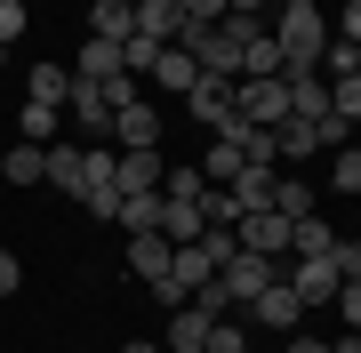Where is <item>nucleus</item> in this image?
<instances>
[{
  "mask_svg": "<svg viewBox=\"0 0 361 353\" xmlns=\"http://www.w3.org/2000/svg\"><path fill=\"white\" fill-rule=\"evenodd\" d=\"M73 201H80V217H121V185L113 177H80Z\"/></svg>",
  "mask_w": 361,
  "mask_h": 353,
  "instance_id": "obj_24",
  "label": "nucleus"
},
{
  "mask_svg": "<svg viewBox=\"0 0 361 353\" xmlns=\"http://www.w3.org/2000/svg\"><path fill=\"white\" fill-rule=\"evenodd\" d=\"M241 169H249V153H241V144H233V137H217V144H209V153H201V177H209V185H233Z\"/></svg>",
  "mask_w": 361,
  "mask_h": 353,
  "instance_id": "obj_23",
  "label": "nucleus"
},
{
  "mask_svg": "<svg viewBox=\"0 0 361 353\" xmlns=\"http://www.w3.org/2000/svg\"><path fill=\"white\" fill-rule=\"evenodd\" d=\"M273 281H281V273H273V257H257V249H233V257L217 265V289H225L233 305H257Z\"/></svg>",
  "mask_w": 361,
  "mask_h": 353,
  "instance_id": "obj_2",
  "label": "nucleus"
},
{
  "mask_svg": "<svg viewBox=\"0 0 361 353\" xmlns=\"http://www.w3.org/2000/svg\"><path fill=\"white\" fill-rule=\"evenodd\" d=\"M80 153H89V144H65V137H56V144H49V185L80 193Z\"/></svg>",
  "mask_w": 361,
  "mask_h": 353,
  "instance_id": "obj_26",
  "label": "nucleus"
},
{
  "mask_svg": "<svg viewBox=\"0 0 361 353\" xmlns=\"http://www.w3.org/2000/svg\"><path fill=\"white\" fill-rule=\"evenodd\" d=\"M185 105H193V120H209V129H217V120L233 113V80H225V73H201L193 89H185Z\"/></svg>",
  "mask_w": 361,
  "mask_h": 353,
  "instance_id": "obj_12",
  "label": "nucleus"
},
{
  "mask_svg": "<svg viewBox=\"0 0 361 353\" xmlns=\"http://www.w3.org/2000/svg\"><path fill=\"white\" fill-rule=\"evenodd\" d=\"M329 249H337V241H329ZM281 281H289V289H297L305 305H329L345 273H337V257H297V273H281Z\"/></svg>",
  "mask_w": 361,
  "mask_h": 353,
  "instance_id": "obj_7",
  "label": "nucleus"
},
{
  "mask_svg": "<svg viewBox=\"0 0 361 353\" xmlns=\"http://www.w3.org/2000/svg\"><path fill=\"white\" fill-rule=\"evenodd\" d=\"M0 185H49V144H25V137H16L8 153H0Z\"/></svg>",
  "mask_w": 361,
  "mask_h": 353,
  "instance_id": "obj_11",
  "label": "nucleus"
},
{
  "mask_svg": "<svg viewBox=\"0 0 361 353\" xmlns=\"http://www.w3.org/2000/svg\"><path fill=\"white\" fill-rule=\"evenodd\" d=\"M25 8H32V0H25Z\"/></svg>",
  "mask_w": 361,
  "mask_h": 353,
  "instance_id": "obj_41",
  "label": "nucleus"
},
{
  "mask_svg": "<svg viewBox=\"0 0 361 353\" xmlns=\"http://www.w3.org/2000/svg\"><path fill=\"white\" fill-rule=\"evenodd\" d=\"M337 40H361V0H345V8H337Z\"/></svg>",
  "mask_w": 361,
  "mask_h": 353,
  "instance_id": "obj_37",
  "label": "nucleus"
},
{
  "mask_svg": "<svg viewBox=\"0 0 361 353\" xmlns=\"http://www.w3.org/2000/svg\"><path fill=\"white\" fill-rule=\"evenodd\" d=\"M161 177H169L161 144H129V153H121V169H113V185H121V201H129V193H161Z\"/></svg>",
  "mask_w": 361,
  "mask_h": 353,
  "instance_id": "obj_5",
  "label": "nucleus"
},
{
  "mask_svg": "<svg viewBox=\"0 0 361 353\" xmlns=\"http://www.w3.org/2000/svg\"><path fill=\"white\" fill-rule=\"evenodd\" d=\"M289 353H329V337H305V329H289Z\"/></svg>",
  "mask_w": 361,
  "mask_h": 353,
  "instance_id": "obj_38",
  "label": "nucleus"
},
{
  "mask_svg": "<svg viewBox=\"0 0 361 353\" xmlns=\"http://www.w3.org/2000/svg\"><path fill=\"white\" fill-rule=\"evenodd\" d=\"M329 241L337 233H329L322 217H297V257H329Z\"/></svg>",
  "mask_w": 361,
  "mask_h": 353,
  "instance_id": "obj_29",
  "label": "nucleus"
},
{
  "mask_svg": "<svg viewBox=\"0 0 361 353\" xmlns=\"http://www.w3.org/2000/svg\"><path fill=\"white\" fill-rule=\"evenodd\" d=\"M137 32H145V40H161V49H169V40L185 32V8H177V0H137Z\"/></svg>",
  "mask_w": 361,
  "mask_h": 353,
  "instance_id": "obj_15",
  "label": "nucleus"
},
{
  "mask_svg": "<svg viewBox=\"0 0 361 353\" xmlns=\"http://www.w3.org/2000/svg\"><path fill=\"white\" fill-rule=\"evenodd\" d=\"M273 153H281V161H313V153H322V137H313L305 120H281V129H273Z\"/></svg>",
  "mask_w": 361,
  "mask_h": 353,
  "instance_id": "obj_25",
  "label": "nucleus"
},
{
  "mask_svg": "<svg viewBox=\"0 0 361 353\" xmlns=\"http://www.w3.org/2000/svg\"><path fill=\"white\" fill-rule=\"evenodd\" d=\"M65 89H73V65H49V56H40L25 73V97H40V105H65Z\"/></svg>",
  "mask_w": 361,
  "mask_h": 353,
  "instance_id": "obj_20",
  "label": "nucleus"
},
{
  "mask_svg": "<svg viewBox=\"0 0 361 353\" xmlns=\"http://www.w3.org/2000/svg\"><path fill=\"white\" fill-rule=\"evenodd\" d=\"M65 113L80 120V129H113V105H104V89H97V80H73V89H65Z\"/></svg>",
  "mask_w": 361,
  "mask_h": 353,
  "instance_id": "obj_13",
  "label": "nucleus"
},
{
  "mask_svg": "<svg viewBox=\"0 0 361 353\" xmlns=\"http://www.w3.org/2000/svg\"><path fill=\"white\" fill-rule=\"evenodd\" d=\"M121 225L129 233H161V193H129L121 201Z\"/></svg>",
  "mask_w": 361,
  "mask_h": 353,
  "instance_id": "obj_27",
  "label": "nucleus"
},
{
  "mask_svg": "<svg viewBox=\"0 0 361 353\" xmlns=\"http://www.w3.org/2000/svg\"><path fill=\"white\" fill-rule=\"evenodd\" d=\"M145 80H153V89H169V97H185V89L201 80V56L185 49V40H169V49H161V65L145 73Z\"/></svg>",
  "mask_w": 361,
  "mask_h": 353,
  "instance_id": "obj_8",
  "label": "nucleus"
},
{
  "mask_svg": "<svg viewBox=\"0 0 361 353\" xmlns=\"http://www.w3.org/2000/svg\"><path fill=\"white\" fill-rule=\"evenodd\" d=\"M265 209H281L289 225H297V217H313V185H305V177H273V193H265Z\"/></svg>",
  "mask_w": 361,
  "mask_h": 353,
  "instance_id": "obj_21",
  "label": "nucleus"
},
{
  "mask_svg": "<svg viewBox=\"0 0 361 353\" xmlns=\"http://www.w3.org/2000/svg\"><path fill=\"white\" fill-rule=\"evenodd\" d=\"M209 329H217V314H209L201 297H185L177 314H169V337H161V345H169V353H201V345H209Z\"/></svg>",
  "mask_w": 361,
  "mask_h": 353,
  "instance_id": "obj_6",
  "label": "nucleus"
},
{
  "mask_svg": "<svg viewBox=\"0 0 361 353\" xmlns=\"http://www.w3.org/2000/svg\"><path fill=\"white\" fill-rule=\"evenodd\" d=\"M233 113L257 120V129H281V120H289V80L281 73H273V80H233Z\"/></svg>",
  "mask_w": 361,
  "mask_h": 353,
  "instance_id": "obj_3",
  "label": "nucleus"
},
{
  "mask_svg": "<svg viewBox=\"0 0 361 353\" xmlns=\"http://www.w3.org/2000/svg\"><path fill=\"white\" fill-rule=\"evenodd\" d=\"M225 8H241V16H257V8H265V0H225Z\"/></svg>",
  "mask_w": 361,
  "mask_h": 353,
  "instance_id": "obj_40",
  "label": "nucleus"
},
{
  "mask_svg": "<svg viewBox=\"0 0 361 353\" xmlns=\"http://www.w3.org/2000/svg\"><path fill=\"white\" fill-rule=\"evenodd\" d=\"M25 25H32L25 0H0V49H8V40H25Z\"/></svg>",
  "mask_w": 361,
  "mask_h": 353,
  "instance_id": "obj_31",
  "label": "nucleus"
},
{
  "mask_svg": "<svg viewBox=\"0 0 361 353\" xmlns=\"http://www.w3.org/2000/svg\"><path fill=\"white\" fill-rule=\"evenodd\" d=\"M273 40H281V73H322V49H329L322 0H281V16H273Z\"/></svg>",
  "mask_w": 361,
  "mask_h": 353,
  "instance_id": "obj_1",
  "label": "nucleus"
},
{
  "mask_svg": "<svg viewBox=\"0 0 361 353\" xmlns=\"http://www.w3.org/2000/svg\"><path fill=\"white\" fill-rule=\"evenodd\" d=\"M329 305L345 314V329H361V281H337V297H329Z\"/></svg>",
  "mask_w": 361,
  "mask_h": 353,
  "instance_id": "obj_33",
  "label": "nucleus"
},
{
  "mask_svg": "<svg viewBox=\"0 0 361 353\" xmlns=\"http://www.w3.org/2000/svg\"><path fill=\"white\" fill-rule=\"evenodd\" d=\"M89 32L97 40H129L137 32V0H97V8H89Z\"/></svg>",
  "mask_w": 361,
  "mask_h": 353,
  "instance_id": "obj_18",
  "label": "nucleus"
},
{
  "mask_svg": "<svg viewBox=\"0 0 361 353\" xmlns=\"http://www.w3.org/2000/svg\"><path fill=\"white\" fill-rule=\"evenodd\" d=\"M233 241H241V249H257V257H281V249H297V225H289L281 209H241Z\"/></svg>",
  "mask_w": 361,
  "mask_h": 353,
  "instance_id": "obj_4",
  "label": "nucleus"
},
{
  "mask_svg": "<svg viewBox=\"0 0 361 353\" xmlns=\"http://www.w3.org/2000/svg\"><path fill=\"white\" fill-rule=\"evenodd\" d=\"M201 353H249V329L241 321H217V329H209V345Z\"/></svg>",
  "mask_w": 361,
  "mask_h": 353,
  "instance_id": "obj_30",
  "label": "nucleus"
},
{
  "mask_svg": "<svg viewBox=\"0 0 361 353\" xmlns=\"http://www.w3.org/2000/svg\"><path fill=\"white\" fill-rule=\"evenodd\" d=\"M329 105L345 113V120H361V80H329Z\"/></svg>",
  "mask_w": 361,
  "mask_h": 353,
  "instance_id": "obj_32",
  "label": "nucleus"
},
{
  "mask_svg": "<svg viewBox=\"0 0 361 353\" xmlns=\"http://www.w3.org/2000/svg\"><path fill=\"white\" fill-rule=\"evenodd\" d=\"M113 137H121V153H129V144H161V113L137 97V105H121V113H113Z\"/></svg>",
  "mask_w": 361,
  "mask_h": 353,
  "instance_id": "obj_14",
  "label": "nucleus"
},
{
  "mask_svg": "<svg viewBox=\"0 0 361 353\" xmlns=\"http://www.w3.org/2000/svg\"><path fill=\"white\" fill-rule=\"evenodd\" d=\"M329 185L337 193H361V144H337L329 153Z\"/></svg>",
  "mask_w": 361,
  "mask_h": 353,
  "instance_id": "obj_28",
  "label": "nucleus"
},
{
  "mask_svg": "<svg viewBox=\"0 0 361 353\" xmlns=\"http://www.w3.org/2000/svg\"><path fill=\"white\" fill-rule=\"evenodd\" d=\"M249 314H257V329H281V337H289V329H297V321H305V297H297V289H289V281H273V289H265V297H257V305H249Z\"/></svg>",
  "mask_w": 361,
  "mask_h": 353,
  "instance_id": "obj_9",
  "label": "nucleus"
},
{
  "mask_svg": "<svg viewBox=\"0 0 361 353\" xmlns=\"http://www.w3.org/2000/svg\"><path fill=\"white\" fill-rule=\"evenodd\" d=\"M329 257H337V273H345V281H361V241H337Z\"/></svg>",
  "mask_w": 361,
  "mask_h": 353,
  "instance_id": "obj_36",
  "label": "nucleus"
},
{
  "mask_svg": "<svg viewBox=\"0 0 361 353\" xmlns=\"http://www.w3.org/2000/svg\"><path fill=\"white\" fill-rule=\"evenodd\" d=\"M56 120H65V105H40V97H25V113H16V137H25V144H56Z\"/></svg>",
  "mask_w": 361,
  "mask_h": 353,
  "instance_id": "obj_19",
  "label": "nucleus"
},
{
  "mask_svg": "<svg viewBox=\"0 0 361 353\" xmlns=\"http://www.w3.org/2000/svg\"><path fill=\"white\" fill-rule=\"evenodd\" d=\"M169 249H177V241H161V233H129V273L137 281H161L169 273Z\"/></svg>",
  "mask_w": 361,
  "mask_h": 353,
  "instance_id": "obj_17",
  "label": "nucleus"
},
{
  "mask_svg": "<svg viewBox=\"0 0 361 353\" xmlns=\"http://www.w3.org/2000/svg\"><path fill=\"white\" fill-rule=\"evenodd\" d=\"M121 73V40H80V56H73V80H113Z\"/></svg>",
  "mask_w": 361,
  "mask_h": 353,
  "instance_id": "obj_16",
  "label": "nucleus"
},
{
  "mask_svg": "<svg viewBox=\"0 0 361 353\" xmlns=\"http://www.w3.org/2000/svg\"><path fill=\"white\" fill-rule=\"evenodd\" d=\"M0 56H8V49H0Z\"/></svg>",
  "mask_w": 361,
  "mask_h": 353,
  "instance_id": "obj_42",
  "label": "nucleus"
},
{
  "mask_svg": "<svg viewBox=\"0 0 361 353\" xmlns=\"http://www.w3.org/2000/svg\"><path fill=\"white\" fill-rule=\"evenodd\" d=\"M177 8H185V25H201V32H209V25L225 16V0H177Z\"/></svg>",
  "mask_w": 361,
  "mask_h": 353,
  "instance_id": "obj_34",
  "label": "nucleus"
},
{
  "mask_svg": "<svg viewBox=\"0 0 361 353\" xmlns=\"http://www.w3.org/2000/svg\"><path fill=\"white\" fill-rule=\"evenodd\" d=\"M161 241H201V201H169L161 193Z\"/></svg>",
  "mask_w": 361,
  "mask_h": 353,
  "instance_id": "obj_22",
  "label": "nucleus"
},
{
  "mask_svg": "<svg viewBox=\"0 0 361 353\" xmlns=\"http://www.w3.org/2000/svg\"><path fill=\"white\" fill-rule=\"evenodd\" d=\"M25 289V265H16V249H0V297H16Z\"/></svg>",
  "mask_w": 361,
  "mask_h": 353,
  "instance_id": "obj_35",
  "label": "nucleus"
},
{
  "mask_svg": "<svg viewBox=\"0 0 361 353\" xmlns=\"http://www.w3.org/2000/svg\"><path fill=\"white\" fill-rule=\"evenodd\" d=\"M121 353H169V345H145V337H129V345H121Z\"/></svg>",
  "mask_w": 361,
  "mask_h": 353,
  "instance_id": "obj_39",
  "label": "nucleus"
},
{
  "mask_svg": "<svg viewBox=\"0 0 361 353\" xmlns=\"http://www.w3.org/2000/svg\"><path fill=\"white\" fill-rule=\"evenodd\" d=\"M169 281H177L185 297H193L201 281H217V257H209L201 241H177V249H169Z\"/></svg>",
  "mask_w": 361,
  "mask_h": 353,
  "instance_id": "obj_10",
  "label": "nucleus"
}]
</instances>
